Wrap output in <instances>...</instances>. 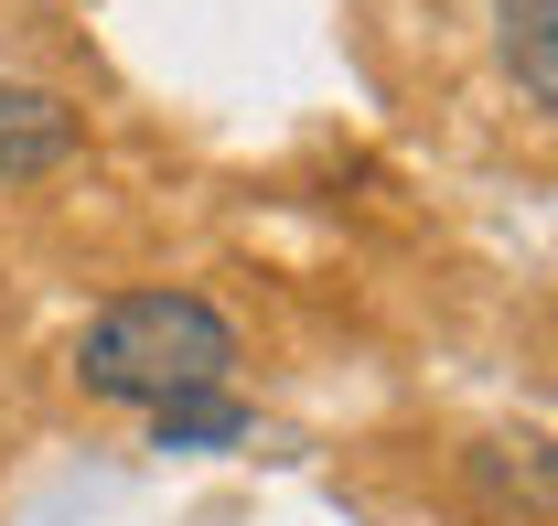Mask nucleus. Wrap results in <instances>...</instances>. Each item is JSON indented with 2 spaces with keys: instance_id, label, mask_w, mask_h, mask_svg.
Returning a JSON list of instances; mask_svg holds the SVG:
<instances>
[{
  "instance_id": "7ed1b4c3",
  "label": "nucleus",
  "mask_w": 558,
  "mask_h": 526,
  "mask_svg": "<svg viewBox=\"0 0 558 526\" xmlns=\"http://www.w3.org/2000/svg\"><path fill=\"white\" fill-rule=\"evenodd\" d=\"M494 44L526 86V108H558V0H494Z\"/></svg>"
},
{
  "instance_id": "f03ea898",
  "label": "nucleus",
  "mask_w": 558,
  "mask_h": 526,
  "mask_svg": "<svg viewBox=\"0 0 558 526\" xmlns=\"http://www.w3.org/2000/svg\"><path fill=\"white\" fill-rule=\"evenodd\" d=\"M65 162H75V108L54 86H0V183H33Z\"/></svg>"
},
{
  "instance_id": "20e7f679",
  "label": "nucleus",
  "mask_w": 558,
  "mask_h": 526,
  "mask_svg": "<svg viewBox=\"0 0 558 526\" xmlns=\"http://www.w3.org/2000/svg\"><path fill=\"white\" fill-rule=\"evenodd\" d=\"M150 441H161V452H226V441H247V408L226 387L172 397V408H150Z\"/></svg>"
},
{
  "instance_id": "f257e3e1",
  "label": "nucleus",
  "mask_w": 558,
  "mask_h": 526,
  "mask_svg": "<svg viewBox=\"0 0 558 526\" xmlns=\"http://www.w3.org/2000/svg\"><path fill=\"white\" fill-rule=\"evenodd\" d=\"M226 366H236V323L215 312L205 290H130V301H108L86 323V344H75V376H86V397H108V408L205 397V387H226Z\"/></svg>"
}]
</instances>
